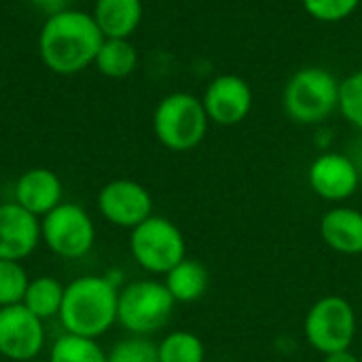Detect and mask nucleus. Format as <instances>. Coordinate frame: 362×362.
Returning a JSON list of instances; mask_svg holds the SVG:
<instances>
[{
	"mask_svg": "<svg viewBox=\"0 0 362 362\" xmlns=\"http://www.w3.org/2000/svg\"><path fill=\"white\" fill-rule=\"evenodd\" d=\"M129 252L140 269L153 276H165L187 259V242L176 223L165 216H148L129 233Z\"/></svg>",
	"mask_w": 362,
	"mask_h": 362,
	"instance_id": "6",
	"label": "nucleus"
},
{
	"mask_svg": "<svg viewBox=\"0 0 362 362\" xmlns=\"http://www.w3.org/2000/svg\"><path fill=\"white\" fill-rule=\"evenodd\" d=\"M358 318L354 305L341 295L320 297L305 314V341L322 356L350 350L356 339Z\"/></svg>",
	"mask_w": 362,
	"mask_h": 362,
	"instance_id": "7",
	"label": "nucleus"
},
{
	"mask_svg": "<svg viewBox=\"0 0 362 362\" xmlns=\"http://www.w3.org/2000/svg\"><path fill=\"white\" fill-rule=\"evenodd\" d=\"M98 210L110 225L132 231L142 221L153 216V195L136 180L117 178L100 189Z\"/></svg>",
	"mask_w": 362,
	"mask_h": 362,
	"instance_id": "10",
	"label": "nucleus"
},
{
	"mask_svg": "<svg viewBox=\"0 0 362 362\" xmlns=\"http://www.w3.org/2000/svg\"><path fill=\"white\" fill-rule=\"evenodd\" d=\"M119 286L106 276H78L66 284L59 322L64 333L98 339L117 325Z\"/></svg>",
	"mask_w": 362,
	"mask_h": 362,
	"instance_id": "2",
	"label": "nucleus"
},
{
	"mask_svg": "<svg viewBox=\"0 0 362 362\" xmlns=\"http://www.w3.org/2000/svg\"><path fill=\"white\" fill-rule=\"evenodd\" d=\"M40 240L55 257L78 261L95 244V223L83 206L62 202L40 218Z\"/></svg>",
	"mask_w": 362,
	"mask_h": 362,
	"instance_id": "8",
	"label": "nucleus"
},
{
	"mask_svg": "<svg viewBox=\"0 0 362 362\" xmlns=\"http://www.w3.org/2000/svg\"><path fill=\"white\" fill-rule=\"evenodd\" d=\"M93 66L106 78H125L138 68V51L129 38H104Z\"/></svg>",
	"mask_w": 362,
	"mask_h": 362,
	"instance_id": "19",
	"label": "nucleus"
},
{
	"mask_svg": "<svg viewBox=\"0 0 362 362\" xmlns=\"http://www.w3.org/2000/svg\"><path fill=\"white\" fill-rule=\"evenodd\" d=\"M176 301L159 280H134L119 288L117 322L138 337L161 331L174 314Z\"/></svg>",
	"mask_w": 362,
	"mask_h": 362,
	"instance_id": "5",
	"label": "nucleus"
},
{
	"mask_svg": "<svg viewBox=\"0 0 362 362\" xmlns=\"http://www.w3.org/2000/svg\"><path fill=\"white\" fill-rule=\"evenodd\" d=\"M163 284L176 303H195L210 288V272L197 259H182L163 276Z\"/></svg>",
	"mask_w": 362,
	"mask_h": 362,
	"instance_id": "17",
	"label": "nucleus"
},
{
	"mask_svg": "<svg viewBox=\"0 0 362 362\" xmlns=\"http://www.w3.org/2000/svg\"><path fill=\"white\" fill-rule=\"evenodd\" d=\"M361 168L346 153H322L308 170L310 189L325 202L341 204L350 199L361 187Z\"/></svg>",
	"mask_w": 362,
	"mask_h": 362,
	"instance_id": "11",
	"label": "nucleus"
},
{
	"mask_svg": "<svg viewBox=\"0 0 362 362\" xmlns=\"http://www.w3.org/2000/svg\"><path fill=\"white\" fill-rule=\"evenodd\" d=\"M13 195L15 204H19L30 214L42 218L64 202V185L53 170L30 168L17 178Z\"/></svg>",
	"mask_w": 362,
	"mask_h": 362,
	"instance_id": "14",
	"label": "nucleus"
},
{
	"mask_svg": "<svg viewBox=\"0 0 362 362\" xmlns=\"http://www.w3.org/2000/svg\"><path fill=\"white\" fill-rule=\"evenodd\" d=\"M322 242L339 255L356 257L362 255V212L352 206H335L320 218Z\"/></svg>",
	"mask_w": 362,
	"mask_h": 362,
	"instance_id": "15",
	"label": "nucleus"
},
{
	"mask_svg": "<svg viewBox=\"0 0 362 362\" xmlns=\"http://www.w3.org/2000/svg\"><path fill=\"white\" fill-rule=\"evenodd\" d=\"M142 15V0H95L91 11L104 38H132Z\"/></svg>",
	"mask_w": 362,
	"mask_h": 362,
	"instance_id": "16",
	"label": "nucleus"
},
{
	"mask_svg": "<svg viewBox=\"0 0 362 362\" xmlns=\"http://www.w3.org/2000/svg\"><path fill=\"white\" fill-rule=\"evenodd\" d=\"M108 362H159L157 344H153L148 337L132 335L110 348Z\"/></svg>",
	"mask_w": 362,
	"mask_h": 362,
	"instance_id": "24",
	"label": "nucleus"
},
{
	"mask_svg": "<svg viewBox=\"0 0 362 362\" xmlns=\"http://www.w3.org/2000/svg\"><path fill=\"white\" fill-rule=\"evenodd\" d=\"M339 78L322 66L299 68L284 85L282 104L291 121L318 125L339 110Z\"/></svg>",
	"mask_w": 362,
	"mask_h": 362,
	"instance_id": "3",
	"label": "nucleus"
},
{
	"mask_svg": "<svg viewBox=\"0 0 362 362\" xmlns=\"http://www.w3.org/2000/svg\"><path fill=\"white\" fill-rule=\"evenodd\" d=\"M49 362H108L98 339L64 333L49 348Z\"/></svg>",
	"mask_w": 362,
	"mask_h": 362,
	"instance_id": "20",
	"label": "nucleus"
},
{
	"mask_svg": "<svg viewBox=\"0 0 362 362\" xmlns=\"http://www.w3.org/2000/svg\"><path fill=\"white\" fill-rule=\"evenodd\" d=\"M210 119L202 98L189 91L168 93L153 112V132L161 146L172 153H189L208 136Z\"/></svg>",
	"mask_w": 362,
	"mask_h": 362,
	"instance_id": "4",
	"label": "nucleus"
},
{
	"mask_svg": "<svg viewBox=\"0 0 362 362\" xmlns=\"http://www.w3.org/2000/svg\"><path fill=\"white\" fill-rule=\"evenodd\" d=\"M252 87L240 74H218L202 95L210 123L231 127L242 123L252 110Z\"/></svg>",
	"mask_w": 362,
	"mask_h": 362,
	"instance_id": "12",
	"label": "nucleus"
},
{
	"mask_svg": "<svg viewBox=\"0 0 362 362\" xmlns=\"http://www.w3.org/2000/svg\"><path fill=\"white\" fill-rule=\"evenodd\" d=\"M159 362H206V346L191 331H172L157 344Z\"/></svg>",
	"mask_w": 362,
	"mask_h": 362,
	"instance_id": "21",
	"label": "nucleus"
},
{
	"mask_svg": "<svg viewBox=\"0 0 362 362\" xmlns=\"http://www.w3.org/2000/svg\"><path fill=\"white\" fill-rule=\"evenodd\" d=\"M28 282H30V276L19 261L0 259V308L21 303Z\"/></svg>",
	"mask_w": 362,
	"mask_h": 362,
	"instance_id": "22",
	"label": "nucleus"
},
{
	"mask_svg": "<svg viewBox=\"0 0 362 362\" xmlns=\"http://www.w3.org/2000/svg\"><path fill=\"white\" fill-rule=\"evenodd\" d=\"M322 362H361V358H358L352 350H341V352L327 354Z\"/></svg>",
	"mask_w": 362,
	"mask_h": 362,
	"instance_id": "27",
	"label": "nucleus"
},
{
	"mask_svg": "<svg viewBox=\"0 0 362 362\" xmlns=\"http://www.w3.org/2000/svg\"><path fill=\"white\" fill-rule=\"evenodd\" d=\"M30 4L49 17V15H55V13H62L66 8H70L72 0H30Z\"/></svg>",
	"mask_w": 362,
	"mask_h": 362,
	"instance_id": "26",
	"label": "nucleus"
},
{
	"mask_svg": "<svg viewBox=\"0 0 362 362\" xmlns=\"http://www.w3.org/2000/svg\"><path fill=\"white\" fill-rule=\"evenodd\" d=\"M358 358H361V362H362V354H361V356H358Z\"/></svg>",
	"mask_w": 362,
	"mask_h": 362,
	"instance_id": "28",
	"label": "nucleus"
},
{
	"mask_svg": "<svg viewBox=\"0 0 362 362\" xmlns=\"http://www.w3.org/2000/svg\"><path fill=\"white\" fill-rule=\"evenodd\" d=\"M64 291L66 286L53 276L30 278L21 305L30 310L34 316H38L40 320L57 318L64 303Z\"/></svg>",
	"mask_w": 362,
	"mask_h": 362,
	"instance_id": "18",
	"label": "nucleus"
},
{
	"mask_svg": "<svg viewBox=\"0 0 362 362\" xmlns=\"http://www.w3.org/2000/svg\"><path fill=\"white\" fill-rule=\"evenodd\" d=\"M102 42L104 34L91 13L70 6L45 19L38 32V55L51 72L70 76L93 66Z\"/></svg>",
	"mask_w": 362,
	"mask_h": 362,
	"instance_id": "1",
	"label": "nucleus"
},
{
	"mask_svg": "<svg viewBox=\"0 0 362 362\" xmlns=\"http://www.w3.org/2000/svg\"><path fill=\"white\" fill-rule=\"evenodd\" d=\"M362 0H301L305 13L322 23H339L354 15Z\"/></svg>",
	"mask_w": 362,
	"mask_h": 362,
	"instance_id": "25",
	"label": "nucleus"
},
{
	"mask_svg": "<svg viewBox=\"0 0 362 362\" xmlns=\"http://www.w3.org/2000/svg\"><path fill=\"white\" fill-rule=\"evenodd\" d=\"M40 244V218L15 202L0 204V259L23 261Z\"/></svg>",
	"mask_w": 362,
	"mask_h": 362,
	"instance_id": "13",
	"label": "nucleus"
},
{
	"mask_svg": "<svg viewBox=\"0 0 362 362\" xmlns=\"http://www.w3.org/2000/svg\"><path fill=\"white\" fill-rule=\"evenodd\" d=\"M339 112L350 125L362 132V68L339 83Z\"/></svg>",
	"mask_w": 362,
	"mask_h": 362,
	"instance_id": "23",
	"label": "nucleus"
},
{
	"mask_svg": "<svg viewBox=\"0 0 362 362\" xmlns=\"http://www.w3.org/2000/svg\"><path fill=\"white\" fill-rule=\"evenodd\" d=\"M47 341L45 320L21 303L0 308V358L13 362L34 361Z\"/></svg>",
	"mask_w": 362,
	"mask_h": 362,
	"instance_id": "9",
	"label": "nucleus"
}]
</instances>
